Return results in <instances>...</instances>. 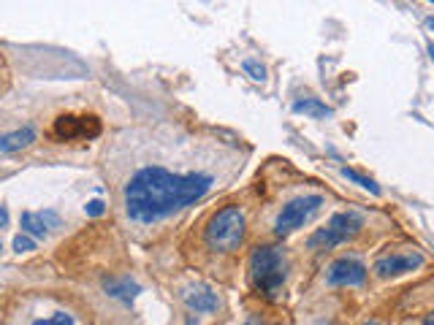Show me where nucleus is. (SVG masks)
I'll return each instance as SVG.
<instances>
[{"label": "nucleus", "mask_w": 434, "mask_h": 325, "mask_svg": "<svg viewBox=\"0 0 434 325\" xmlns=\"http://www.w3.org/2000/svg\"><path fill=\"white\" fill-rule=\"evenodd\" d=\"M212 187V176L174 174L163 165H147L136 171L122 190L125 212L136 222H158L190 203L201 201Z\"/></svg>", "instance_id": "obj_1"}, {"label": "nucleus", "mask_w": 434, "mask_h": 325, "mask_svg": "<svg viewBox=\"0 0 434 325\" xmlns=\"http://www.w3.org/2000/svg\"><path fill=\"white\" fill-rule=\"evenodd\" d=\"M250 282L258 296L277 298L285 282V255L277 247H258L250 257Z\"/></svg>", "instance_id": "obj_2"}, {"label": "nucleus", "mask_w": 434, "mask_h": 325, "mask_svg": "<svg viewBox=\"0 0 434 325\" xmlns=\"http://www.w3.org/2000/svg\"><path fill=\"white\" fill-rule=\"evenodd\" d=\"M244 239V215L239 206L220 209L206 225V244L215 252H231Z\"/></svg>", "instance_id": "obj_3"}, {"label": "nucleus", "mask_w": 434, "mask_h": 325, "mask_svg": "<svg viewBox=\"0 0 434 325\" xmlns=\"http://www.w3.org/2000/svg\"><path fill=\"white\" fill-rule=\"evenodd\" d=\"M361 228H364V217L358 212H339L326 222V228H318L312 233L307 247L310 249H331V247L350 242Z\"/></svg>", "instance_id": "obj_4"}, {"label": "nucleus", "mask_w": 434, "mask_h": 325, "mask_svg": "<svg viewBox=\"0 0 434 325\" xmlns=\"http://www.w3.org/2000/svg\"><path fill=\"white\" fill-rule=\"evenodd\" d=\"M321 206H323V195H298L291 203H285L277 222H274V233L288 236L293 230L304 228L312 217L321 212Z\"/></svg>", "instance_id": "obj_5"}, {"label": "nucleus", "mask_w": 434, "mask_h": 325, "mask_svg": "<svg viewBox=\"0 0 434 325\" xmlns=\"http://www.w3.org/2000/svg\"><path fill=\"white\" fill-rule=\"evenodd\" d=\"M326 282L331 287H355L366 282V266L355 257H339L328 266Z\"/></svg>", "instance_id": "obj_6"}, {"label": "nucleus", "mask_w": 434, "mask_h": 325, "mask_svg": "<svg viewBox=\"0 0 434 325\" xmlns=\"http://www.w3.org/2000/svg\"><path fill=\"white\" fill-rule=\"evenodd\" d=\"M423 266V255L418 252H391V255L380 257L375 263V274L380 279H393V277H402V274H410Z\"/></svg>", "instance_id": "obj_7"}, {"label": "nucleus", "mask_w": 434, "mask_h": 325, "mask_svg": "<svg viewBox=\"0 0 434 325\" xmlns=\"http://www.w3.org/2000/svg\"><path fill=\"white\" fill-rule=\"evenodd\" d=\"M54 133L60 135V138H95V135L101 133V122L95 120V117H57L54 120Z\"/></svg>", "instance_id": "obj_8"}, {"label": "nucleus", "mask_w": 434, "mask_h": 325, "mask_svg": "<svg viewBox=\"0 0 434 325\" xmlns=\"http://www.w3.org/2000/svg\"><path fill=\"white\" fill-rule=\"evenodd\" d=\"M182 301H185V306H188L190 311H196V314H212V311H217V306H220L217 296L206 284L185 287V290H182Z\"/></svg>", "instance_id": "obj_9"}, {"label": "nucleus", "mask_w": 434, "mask_h": 325, "mask_svg": "<svg viewBox=\"0 0 434 325\" xmlns=\"http://www.w3.org/2000/svg\"><path fill=\"white\" fill-rule=\"evenodd\" d=\"M19 225H22V230L30 233V236L44 239V236L49 233V225H57V215H52V212H39V215H36V212H22Z\"/></svg>", "instance_id": "obj_10"}, {"label": "nucleus", "mask_w": 434, "mask_h": 325, "mask_svg": "<svg viewBox=\"0 0 434 325\" xmlns=\"http://www.w3.org/2000/svg\"><path fill=\"white\" fill-rule=\"evenodd\" d=\"M33 141H36V130H33V128H22V130H14V133H6L0 138V152H3V155H11V152L33 144Z\"/></svg>", "instance_id": "obj_11"}, {"label": "nucleus", "mask_w": 434, "mask_h": 325, "mask_svg": "<svg viewBox=\"0 0 434 325\" xmlns=\"http://www.w3.org/2000/svg\"><path fill=\"white\" fill-rule=\"evenodd\" d=\"M293 111L296 114H307L312 120H326V117H331V108L321 103L318 98H304V100H296L293 103Z\"/></svg>", "instance_id": "obj_12"}, {"label": "nucleus", "mask_w": 434, "mask_h": 325, "mask_svg": "<svg viewBox=\"0 0 434 325\" xmlns=\"http://www.w3.org/2000/svg\"><path fill=\"white\" fill-rule=\"evenodd\" d=\"M106 290L111 293V296L122 298V301H131V298L138 293V287H136L133 282H128V279H122V284L117 282H106Z\"/></svg>", "instance_id": "obj_13"}, {"label": "nucleus", "mask_w": 434, "mask_h": 325, "mask_svg": "<svg viewBox=\"0 0 434 325\" xmlns=\"http://www.w3.org/2000/svg\"><path fill=\"white\" fill-rule=\"evenodd\" d=\"M342 176L345 179H350V182H355L358 187H364V190H369L372 195H380V187L369 179V176H364V174H358V171H353V168H342Z\"/></svg>", "instance_id": "obj_14"}, {"label": "nucleus", "mask_w": 434, "mask_h": 325, "mask_svg": "<svg viewBox=\"0 0 434 325\" xmlns=\"http://www.w3.org/2000/svg\"><path fill=\"white\" fill-rule=\"evenodd\" d=\"M33 325H76V323H74V317L68 311H54L49 320H36Z\"/></svg>", "instance_id": "obj_15"}, {"label": "nucleus", "mask_w": 434, "mask_h": 325, "mask_svg": "<svg viewBox=\"0 0 434 325\" xmlns=\"http://www.w3.org/2000/svg\"><path fill=\"white\" fill-rule=\"evenodd\" d=\"M244 71L250 73V79L253 81H263L266 79V68L261 66V63H256V60H244Z\"/></svg>", "instance_id": "obj_16"}, {"label": "nucleus", "mask_w": 434, "mask_h": 325, "mask_svg": "<svg viewBox=\"0 0 434 325\" xmlns=\"http://www.w3.org/2000/svg\"><path fill=\"white\" fill-rule=\"evenodd\" d=\"M14 249H16V252H30V249H36V242L30 239V233H19V236L14 239Z\"/></svg>", "instance_id": "obj_17"}, {"label": "nucleus", "mask_w": 434, "mask_h": 325, "mask_svg": "<svg viewBox=\"0 0 434 325\" xmlns=\"http://www.w3.org/2000/svg\"><path fill=\"white\" fill-rule=\"evenodd\" d=\"M84 215L101 217V215H104V203H101V201H90L87 206H84Z\"/></svg>", "instance_id": "obj_18"}, {"label": "nucleus", "mask_w": 434, "mask_h": 325, "mask_svg": "<svg viewBox=\"0 0 434 325\" xmlns=\"http://www.w3.org/2000/svg\"><path fill=\"white\" fill-rule=\"evenodd\" d=\"M423 325H434V314H426V320H423Z\"/></svg>", "instance_id": "obj_19"}, {"label": "nucleus", "mask_w": 434, "mask_h": 325, "mask_svg": "<svg viewBox=\"0 0 434 325\" xmlns=\"http://www.w3.org/2000/svg\"><path fill=\"white\" fill-rule=\"evenodd\" d=\"M426 27H429V30H434V16H429V19H426Z\"/></svg>", "instance_id": "obj_20"}, {"label": "nucleus", "mask_w": 434, "mask_h": 325, "mask_svg": "<svg viewBox=\"0 0 434 325\" xmlns=\"http://www.w3.org/2000/svg\"><path fill=\"white\" fill-rule=\"evenodd\" d=\"M429 57H432V63H434V41L429 43Z\"/></svg>", "instance_id": "obj_21"}, {"label": "nucleus", "mask_w": 434, "mask_h": 325, "mask_svg": "<svg viewBox=\"0 0 434 325\" xmlns=\"http://www.w3.org/2000/svg\"><path fill=\"white\" fill-rule=\"evenodd\" d=\"M361 325H380L378 320H366V323H361Z\"/></svg>", "instance_id": "obj_22"}, {"label": "nucleus", "mask_w": 434, "mask_h": 325, "mask_svg": "<svg viewBox=\"0 0 434 325\" xmlns=\"http://www.w3.org/2000/svg\"><path fill=\"white\" fill-rule=\"evenodd\" d=\"M247 325H261V323H258V320H250V323H247Z\"/></svg>", "instance_id": "obj_23"}, {"label": "nucleus", "mask_w": 434, "mask_h": 325, "mask_svg": "<svg viewBox=\"0 0 434 325\" xmlns=\"http://www.w3.org/2000/svg\"><path fill=\"white\" fill-rule=\"evenodd\" d=\"M429 3H434V0H429Z\"/></svg>", "instance_id": "obj_24"}]
</instances>
